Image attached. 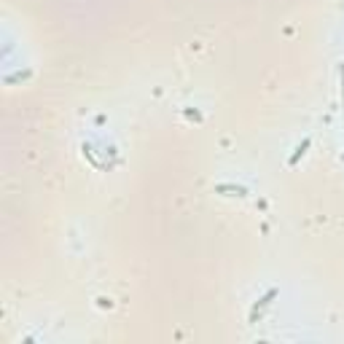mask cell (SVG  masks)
Masks as SVG:
<instances>
[{"mask_svg":"<svg viewBox=\"0 0 344 344\" xmlns=\"http://www.w3.org/2000/svg\"><path fill=\"white\" fill-rule=\"evenodd\" d=\"M274 296H277V291L272 288V291H266V296H261V298H258V301H256V307H253V315H250V320L258 315V309H263V307H269V304H272V298H274Z\"/></svg>","mask_w":344,"mask_h":344,"instance_id":"obj_1","label":"cell"},{"mask_svg":"<svg viewBox=\"0 0 344 344\" xmlns=\"http://www.w3.org/2000/svg\"><path fill=\"white\" fill-rule=\"evenodd\" d=\"M309 146H312V140H309V137H307V140H304V143H301V146H298V148H296V153H293V156H291V159H288V164H291V167H293V164H296V162H298V159H301V156H304V153H307V148H309Z\"/></svg>","mask_w":344,"mask_h":344,"instance_id":"obj_2","label":"cell"},{"mask_svg":"<svg viewBox=\"0 0 344 344\" xmlns=\"http://www.w3.org/2000/svg\"><path fill=\"white\" fill-rule=\"evenodd\" d=\"M215 191H237L239 197H245V194H247V188H242V186H218Z\"/></svg>","mask_w":344,"mask_h":344,"instance_id":"obj_3","label":"cell"},{"mask_svg":"<svg viewBox=\"0 0 344 344\" xmlns=\"http://www.w3.org/2000/svg\"><path fill=\"white\" fill-rule=\"evenodd\" d=\"M342 97H344V78H342Z\"/></svg>","mask_w":344,"mask_h":344,"instance_id":"obj_4","label":"cell"}]
</instances>
